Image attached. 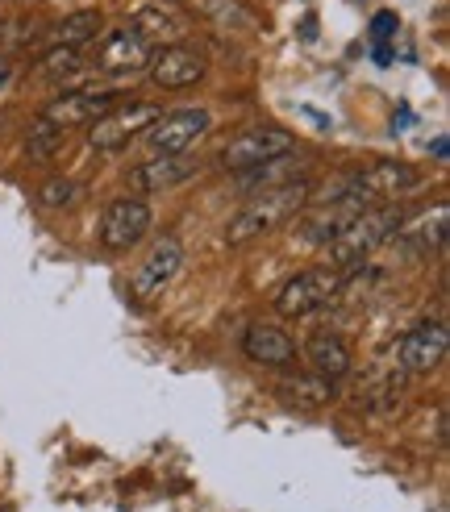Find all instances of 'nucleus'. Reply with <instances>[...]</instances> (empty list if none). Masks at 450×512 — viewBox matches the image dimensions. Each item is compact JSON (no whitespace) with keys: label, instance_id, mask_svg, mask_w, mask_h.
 Segmentation results:
<instances>
[{"label":"nucleus","instance_id":"obj_1","mask_svg":"<svg viewBox=\"0 0 450 512\" xmlns=\"http://www.w3.org/2000/svg\"><path fill=\"white\" fill-rule=\"evenodd\" d=\"M309 200H313L309 179H288V184H280V188H263V192H255V200H246L242 209L225 221V242L246 246L255 238H267L280 225H288V221H296L300 213H305Z\"/></svg>","mask_w":450,"mask_h":512},{"label":"nucleus","instance_id":"obj_2","mask_svg":"<svg viewBox=\"0 0 450 512\" xmlns=\"http://www.w3.org/2000/svg\"><path fill=\"white\" fill-rule=\"evenodd\" d=\"M355 271H359V267L321 263V267H309V271L292 275L288 284L275 292V300H271L275 317H284V321H305V317L321 313L325 304L342 296V288L350 284V275H355Z\"/></svg>","mask_w":450,"mask_h":512},{"label":"nucleus","instance_id":"obj_3","mask_svg":"<svg viewBox=\"0 0 450 512\" xmlns=\"http://www.w3.org/2000/svg\"><path fill=\"white\" fill-rule=\"evenodd\" d=\"M400 221H405V213L392 209V204H371V209L355 213L342 234L325 246V250H330V263L334 267H363L375 250L392 242Z\"/></svg>","mask_w":450,"mask_h":512},{"label":"nucleus","instance_id":"obj_4","mask_svg":"<svg viewBox=\"0 0 450 512\" xmlns=\"http://www.w3.org/2000/svg\"><path fill=\"white\" fill-rule=\"evenodd\" d=\"M292 150H296V138L284 130V125H250V130L234 134L221 146L217 167L230 171V175H246V171L271 163V159L292 155Z\"/></svg>","mask_w":450,"mask_h":512},{"label":"nucleus","instance_id":"obj_5","mask_svg":"<svg viewBox=\"0 0 450 512\" xmlns=\"http://www.w3.org/2000/svg\"><path fill=\"white\" fill-rule=\"evenodd\" d=\"M184 271V246L180 238L163 234L155 246H150V254L134 267L130 275V300L138 304V309H150V304H159L163 292L175 284V275Z\"/></svg>","mask_w":450,"mask_h":512},{"label":"nucleus","instance_id":"obj_6","mask_svg":"<svg viewBox=\"0 0 450 512\" xmlns=\"http://www.w3.org/2000/svg\"><path fill=\"white\" fill-rule=\"evenodd\" d=\"M150 225H155V209H150V200H142L138 192H125V196H113L105 204V213H100V246L113 250V254H125L134 250L146 234Z\"/></svg>","mask_w":450,"mask_h":512},{"label":"nucleus","instance_id":"obj_7","mask_svg":"<svg viewBox=\"0 0 450 512\" xmlns=\"http://www.w3.org/2000/svg\"><path fill=\"white\" fill-rule=\"evenodd\" d=\"M209 130H213V113L192 105V109H167V113H159L155 121L146 125L142 138L150 142L155 155H188L196 142L209 138Z\"/></svg>","mask_w":450,"mask_h":512},{"label":"nucleus","instance_id":"obj_8","mask_svg":"<svg viewBox=\"0 0 450 512\" xmlns=\"http://www.w3.org/2000/svg\"><path fill=\"white\" fill-rule=\"evenodd\" d=\"M163 113V105H113L105 117H96L88 125V146L100 150V155H117L134 138L146 134V125Z\"/></svg>","mask_w":450,"mask_h":512},{"label":"nucleus","instance_id":"obj_9","mask_svg":"<svg viewBox=\"0 0 450 512\" xmlns=\"http://www.w3.org/2000/svg\"><path fill=\"white\" fill-rule=\"evenodd\" d=\"M146 75L155 80V88L163 92H188L209 75V59L200 55L188 42H171V46H155V55L146 63Z\"/></svg>","mask_w":450,"mask_h":512},{"label":"nucleus","instance_id":"obj_10","mask_svg":"<svg viewBox=\"0 0 450 512\" xmlns=\"http://www.w3.org/2000/svg\"><path fill=\"white\" fill-rule=\"evenodd\" d=\"M446 350H450L446 321H417L409 334H400L392 354H396V367L405 375H430L446 363Z\"/></svg>","mask_w":450,"mask_h":512},{"label":"nucleus","instance_id":"obj_11","mask_svg":"<svg viewBox=\"0 0 450 512\" xmlns=\"http://www.w3.org/2000/svg\"><path fill=\"white\" fill-rule=\"evenodd\" d=\"M150 55H155V46H150L142 34H134L130 25H121V30H105V34L96 38V59H92V67H96L100 75L125 80V75L146 71Z\"/></svg>","mask_w":450,"mask_h":512},{"label":"nucleus","instance_id":"obj_12","mask_svg":"<svg viewBox=\"0 0 450 512\" xmlns=\"http://www.w3.org/2000/svg\"><path fill=\"white\" fill-rule=\"evenodd\" d=\"M242 354L250 358L255 367H271V371H292L296 358H300V346L296 338L280 321H255L242 334Z\"/></svg>","mask_w":450,"mask_h":512},{"label":"nucleus","instance_id":"obj_13","mask_svg":"<svg viewBox=\"0 0 450 512\" xmlns=\"http://www.w3.org/2000/svg\"><path fill=\"white\" fill-rule=\"evenodd\" d=\"M130 21V30L142 34L150 46H171V42H188L192 34V25L188 17L171 5V0H142V5H134L130 13H125Z\"/></svg>","mask_w":450,"mask_h":512},{"label":"nucleus","instance_id":"obj_14","mask_svg":"<svg viewBox=\"0 0 450 512\" xmlns=\"http://www.w3.org/2000/svg\"><path fill=\"white\" fill-rule=\"evenodd\" d=\"M196 171H200V163L192 155H150L146 163L130 167L125 184L138 196H159V192H171V188L188 184V179H196Z\"/></svg>","mask_w":450,"mask_h":512},{"label":"nucleus","instance_id":"obj_15","mask_svg":"<svg viewBox=\"0 0 450 512\" xmlns=\"http://www.w3.org/2000/svg\"><path fill=\"white\" fill-rule=\"evenodd\" d=\"M113 105H121L113 92L84 88V92H59L55 100H46L38 117L50 121V125H59V130H80V125H92L96 117H105Z\"/></svg>","mask_w":450,"mask_h":512},{"label":"nucleus","instance_id":"obj_16","mask_svg":"<svg viewBox=\"0 0 450 512\" xmlns=\"http://www.w3.org/2000/svg\"><path fill=\"white\" fill-rule=\"evenodd\" d=\"M446 204H438L434 213H421L417 221H400V229L392 234V246L405 254V259H430L446 246Z\"/></svg>","mask_w":450,"mask_h":512},{"label":"nucleus","instance_id":"obj_17","mask_svg":"<svg viewBox=\"0 0 450 512\" xmlns=\"http://www.w3.org/2000/svg\"><path fill=\"white\" fill-rule=\"evenodd\" d=\"M305 363H309L313 375L338 383V379L350 375L355 358H350V346L342 342V334H334V329H317V334H309V342H305Z\"/></svg>","mask_w":450,"mask_h":512},{"label":"nucleus","instance_id":"obj_18","mask_svg":"<svg viewBox=\"0 0 450 512\" xmlns=\"http://www.w3.org/2000/svg\"><path fill=\"white\" fill-rule=\"evenodd\" d=\"M355 213H363V209H355V204H317V209L300 221V242L305 246H330L342 229L350 225V217Z\"/></svg>","mask_w":450,"mask_h":512},{"label":"nucleus","instance_id":"obj_19","mask_svg":"<svg viewBox=\"0 0 450 512\" xmlns=\"http://www.w3.org/2000/svg\"><path fill=\"white\" fill-rule=\"evenodd\" d=\"M100 34H105V13H100V9H75V13H67V17L55 25V46L84 50V46H92Z\"/></svg>","mask_w":450,"mask_h":512},{"label":"nucleus","instance_id":"obj_20","mask_svg":"<svg viewBox=\"0 0 450 512\" xmlns=\"http://www.w3.org/2000/svg\"><path fill=\"white\" fill-rule=\"evenodd\" d=\"M280 396L288 404H296V408H325L334 400V383L313 375V371H296V375H288L280 383Z\"/></svg>","mask_w":450,"mask_h":512},{"label":"nucleus","instance_id":"obj_21","mask_svg":"<svg viewBox=\"0 0 450 512\" xmlns=\"http://www.w3.org/2000/svg\"><path fill=\"white\" fill-rule=\"evenodd\" d=\"M63 146H67V130H59V125H50L42 117L30 125V138H25V155H30V159L50 163V159H59Z\"/></svg>","mask_w":450,"mask_h":512},{"label":"nucleus","instance_id":"obj_22","mask_svg":"<svg viewBox=\"0 0 450 512\" xmlns=\"http://www.w3.org/2000/svg\"><path fill=\"white\" fill-rule=\"evenodd\" d=\"M80 200H84V188L75 184V179H67V175L46 179V184L38 188V204H42V209H75Z\"/></svg>","mask_w":450,"mask_h":512},{"label":"nucleus","instance_id":"obj_23","mask_svg":"<svg viewBox=\"0 0 450 512\" xmlns=\"http://www.w3.org/2000/svg\"><path fill=\"white\" fill-rule=\"evenodd\" d=\"M84 71V55L80 50H67V46H55L50 55L42 59V75L50 84H59V80H75V75Z\"/></svg>","mask_w":450,"mask_h":512},{"label":"nucleus","instance_id":"obj_24","mask_svg":"<svg viewBox=\"0 0 450 512\" xmlns=\"http://www.w3.org/2000/svg\"><path fill=\"white\" fill-rule=\"evenodd\" d=\"M371 30H375V38H392L388 30H396V17L392 13H380V17L371 21Z\"/></svg>","mask_w":450,"mask_h":512}]
</instances>
